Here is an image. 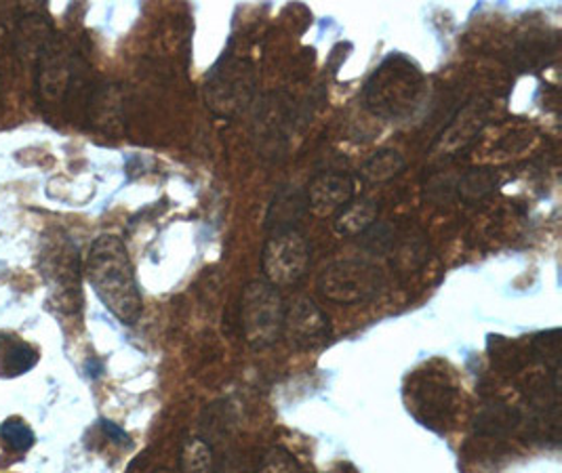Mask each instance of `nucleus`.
<instances>
[{"mask_svg": "<svg viewBox=\"0 0 562 473\" xmlns=\"http://www.w3.org/2000/svg\"><path fill=\"white\" fill-rule=\"evenodd\" d=\"M284 301L277 286L266 280H251L240 301V326L251 348H270L281 339Z\"/></svg>", "mask_w": 562, "mask_h": 473, "instance_id": "7ed1b4c3", "label": "nucleus"}, {"mask_svg": "<svg viewBox=\"0 0 562 473\" xmlns=\"http://www.w3.org/2000/svg\"><path fill=\"white\" fill-rule=\"evenodd\" d=\"M254 70L243 59H224L206 82V101L220 114H234L254 95Z\"/></svg>", "mask_w": 562, "mask_h": 473, "instance_id": "0eeeda50", "label": "nucleus"}, {"mask_svg": "<svg viewBox=\"0 0 562 473\" xmlns=\"http://www.w3.org/2000/svg\"><path fill=\"white\" fill-rule=\"evenodd\" d=\"M405 167H407V160L401 151L380 150L364 162L362 177L373 181V183H384V181H390L392 177L403 173Z\"/></svg>", "mask_w": 562, "mask_h": 473, "instance_id": "4468645a", "label": "nucleus"}, {"mask_svg": "<svg viewBox=\"0 0 562 473\" xmlns=\"http://www.w3.org/2000/svg\"><path fill=\"white\" fill-rule=\"evenodd\" d=\"M0 438L13 452H26L34 447V431L22 419H7L0 425Z\"/></svg>", "mask_w": 562, "mask_h": 473, "instance_id": "f3484780", "label": "nucleus"}, {"mask_svg": "<svg viewBox=\"0 0 562 473\" xmlns=\"http://www.w3.org/2000/svg\"><path fill=\"white\" fill-rule=\"evenodd\" d=\"M257 473H306L300 465V461L289 450L274 449L266 450L257 463Z\"/></svg>", "mask_w": 562, "mask_h": 473, "instance_id": "dca6fc26", "label": "nucleus"}, {"mask_svg": "<svg viewBox=\"0 0 562 473\" xmlns=\"http://www.w3.org/2000/svg\"><path fill=\"white\" fill-rule=\"evenodd\" d=\"M380 204L371 199H355L335 215V232L348 238L362 236L369 227L378 224Z\"/></svg>", "mask_w": 562, "mask_h": 473, "instance_id": "9d476101", "label": "nucleus"}, {"mask_svg": "<svg viewBox=\"0 0 562 473\" xmlns=\"http://www.w3.org/2000/svg\"><path fill=\"white\" fill-rule=\"evenodd\" d=\"M357 199L355 179L346 173L316 174L306 190L307 209L316 215H337L346 204Z\"/></svg>", "mask_w": 562, "mask_h": 473, "instance_id": "1a4fd4ad", "label": "nucleus"}, {"mask_svg": "<svg viewBox=\"0 0 562 473\" xmlns=\"http://www.w3.org/2000/svg\"><path fill=\"white\" fill-rule=\"evenodd\" d=\"M87 278L103 305L123 324H135L144 301L128 257L127 247L116 236H100L87 257Z\"/></svg>", "mask_w": 562, "mask_h": 473, "instance_id": "f257e3e1", "label": "nucleus"}, {"mask_svg": "<svg viewBox=\"0 0 562 473\" xmlns=\"http://www.w3.org/2000/svg\"><path fill=\"white\" fill-rule=\"evenodd\" d=\"M310 266V245L297 227L274 229L266 240L261 268L266 282L277 289L295 286L307 272Z\"/></svg>", "mask_w": 562, "mask_h": 473, "instance_id": "39448f33", "label": "nucleus"}, {"mask_svg": "<svg viewBox=\"0 0 562 473\" xmlns=\"http://www.w3.org/2000/svg\"><path fill=\"white\" fill-rule=\"evenodd\" d=\"M41 272L52 293L53 307L77 314L80 300V261L70 240H49V247L41 252Z\"/></svg>", "mask_w": 562, "mask_h": 473, "instance_id": "423d86ee", "label": "nucleus"}, {"mask_svg": "<svg viewBox=\"0 0 562 473\" xmlns=\"http://www.w3.org/2000/svg\"><path fill=\"white\" fill-rule=\"evenodd\" d=\"M499 185V173L491 169H472L468 173L461 174L458 183V192L463 200L474 202V200L485 199L493 190Z\"/></svg>", "mask_w": 562, "mask_h": 473, "instance_id": "2eb2a0df", "label": "nucleus"}, {"mask_svg": "<svg viewBox=\"0 0 562 473\" xmlns=\"http://www.w3.org/2000/svg\"><path fill=\"white\" fill-rule=\"evenodd\" d=\"M52 25L47 24L43 18L30 15L18 30V47L24 57L38 59L41 50L47 47V43L52 41Z\"/></svg>", "mask_w": 562, "mask_h": 473, "instance_id": "ddd939ff", "label": "nucleus"}, {"mask_svg": "<svg viewBox=\"0 0 562 473\" xmlns=\"http://www.w3.org/2000/svg\"><path fill=\"white\" fill-rule=\"evenodd\" d=\"M426 78L405 55H390L364 89L367 108L385 121H407L424 100Z\"/></svg>", "mask_w": 562, "mask_h": 473, "instance_id": "f03ea898", "label": "nucleus"}, {"mask_svg": "<svg viewBox=\"0 0 562 473\" xmlns=\"http://www.w3.org/2000/svg\"><path fill=\"white\" fill-rule=\"evenodd\" d=\"M331 326L325 312L307 297H297L284 305L282 335L297 349H314L329 339Z\"/></svg>", "mask_w": 562, "mask_h": 473, "instance_id": "6e6552de", "label": "nucleus"}, {"mask_svg": "<svg viewBox=\"0 0 562 473\" xmlns=\"http://www.w3.org/2000/svg\"><path fill=\"white\" fill-rule=\"evenodd\" d=\"M38 351L20 339H0V374L20 376L34 369Z\"/></svg>", "mask_w": 562, "mask_h": 473, "instance_id": "9b49d317", "label": "nucleus"}, {"mask_svg": "<svg viewBox=\"0 0 562 473\" xmlns=\"http://www.w3.org/2000/svg\"><path fill=\"white\" fill-rule=\"evenodd\" d=\"M306 209V194H297V192L281 194L279 199L274 200V204L270 206V213H268L270 232L297 227V222Z\"/></svg>", "mask_w": 562, "mask_h": 473, "instance_id": "f8f14e48", "label": "nucleus"}, {"mask_svg": "<svg viewBox=\"0 0 562 473\" xmlns=\"http://www.w3.org/2000/svg\"><path fill=\"white\" fill-rule=\"evenodd\" d=\"M316 284L321 295L333 303L355 305L378 297L384 289V275L369 261L341 259L329 263Z\"/></svg>", "mask_w": 562, "mask_h": 473, "instance_id": "20e7f679", "label": "nucleus"}, {"mask_svg": "<svg viewBox=\"0 0 562 473\" xmlns=\"http://www.w3.org/2000/svg\"><path fill=\"white\" fill-rule=\"evenodd\" d=\"M102 429L105 431V436L116 442V444H128V436L125 433V429H121L119 425L112 424V421H102Z\"/></svg>", "mask_w": 562, "mask_h": 473, "instance_id": "a211bd4d", "label": "nucleus"}]
</instances>
